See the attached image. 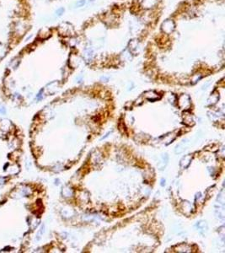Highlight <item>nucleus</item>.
I'll return each mask as SVG.
<instances>
[{
    "mask_svg": "<svg viewBox=\"0 0 225 253\" xmlns=\"http://www.w3.org/2000/svg\"><path fill=\"white\" fill-rule=\"evenodd\" d=\"M26 25L23 21H18L14 25V32L15 34L18 36H22L24 35V32L26 31Z\"/></svg>",
    "mask_w": 225,
    "mask_h": 253,
    "instance_id": "nucleus-2",
    "label": "nucleus"
},
{
    "mask_svg": "<svg viewBox=\"0 0 225 253\" xmlns=\"http://www.w3.org/2000/svg\"><path fill=\"white\" fill-rule=\"evenodd\" d=\"M19 59L18 58H15L13 59L12 62H11V65H12V68H13V69H16V67L19 65Z\"/></svg>",
    "mask_w": 225,
    "mask_h": 253,
    "instance_id": "nucleus-7",
    "label": "nucleus"
},
{
    "mask_svg": "<svg viewBox=\"0 0 225 253\" xmlns=\"http://www.w3.org/2000/svg\"><path fill=\"white\" fill-rule=\"evenodd\" d=\"M7 53V47L3 43H0V59H2Z\"/></svg>",
    "mask_w": 225,
    "mask_h": 253,
    "instance_id": "nucleus-6",
    "label": "nucleus"
},
{
    "mask_svg": "<svg viewBox=\"0 0 225 253\" xmlns=\"http://www.w3.org/2000/svg\"><path fill=\"white\" fill-rule=\"evenodd\" d=\"M59 33L62 36H69L71 33V30H72V26L67 23H63V24L59 25Z\"/></svg>",
    "mask_w": 225,
    "mask_h": 253,
    "instance_id": "nucleus-3",
    "label": "nucleus"
},
{
    "mask_svg": "<svg viewBox=\"0 0 225 253\" xmlns=\"http://www.w3.org/2000/svg\"><path fill=\"white\" fill-rule=\"evenodd\" d=\"M158 0H142V6L146 9L153 8L158 3Z\"/></svg>",
    "mask_w": 225,
    "mask_h": 253,
    "instance_id": "nucleus-5",
    "label": "nucleus"
},
{
    "mask_svg": "<svg viewBox=\"0 0 225 253\" xmlns=\"http://www.w3.org/2000/svg\"><path fill=\"white\" fill-rule=\"evenodd\" d=\"M63 12H64V8H58V9L56 11V15L57 16V17H59V16L62 15V14H63Z\"/></svg>",
    "mask_w": 225,
    "mask_h": 253,
    "instance_id": "nucleus-8",
    "label": "nucleus"
},
{
    "mask_svg": "<svg viewBox=\"0 0 225 253\" xmlns=\"http://www.w3.org/2000/svg\"><path fill=\"white\" fill-rule=\"evenodd\" d=\"M174 27H175V25H174L173 20H171V19H166V20L162 24L161 29H162L163 32H164V33H166V34H170L171 32L174 31Z\"/></svg>",
    "mask_w": 225,
    "mask_h": 253,
    "instance_id": "nucleus-1",
    "label": "nucleus"
},
{
    "mask_svg": "<svg viewBox=\"0 0 225 253\" xmlns=\"http://www.w3.org/2000/svg\"><path fill=\"white\" fill-rule=\"evenodd\" d=\"M5 112V109L3 107H0V113H4Z\"/></svg>",
    "mask_w": 225,
    "mask_h": 253,
    "instance_id": "nucleus-10",
    "label": "nucleus"
},
{
    "mask_svg": "<svg viewBox=\"0 0 225 253\" xmlns=\"http://www.w3.org/2000/svg\"><path fill=\"white\" fill-rule=\"evenodd\" d=\"M51 36V30L47 28V27H45V28H42L39 31V34H38V36L39 38H40L41 40H45V39H47Z\"/></svg>",
    "mask_w": 225,
    "mask_h": 253,
    "instance_id": "nucleus-4",
    "label": "nucleus"
},
{
    "mask_svg": "<svg viewBox=\"0 0 225 253\" xmlns=\"http://www.w3.org/2000/svg\"><path fill=\"white\" fill-rule=\"evenodd\" d=\"M84 3H85V1H84V0H79V1L77 2V3H76V6H77V7H81V6H83Z\"/></svg>",
    "mask_w": 225,
    "mask_h": 253,
    "instance_id": "nucleus-9",
    "label": "nucleus"
}]
</instances>
